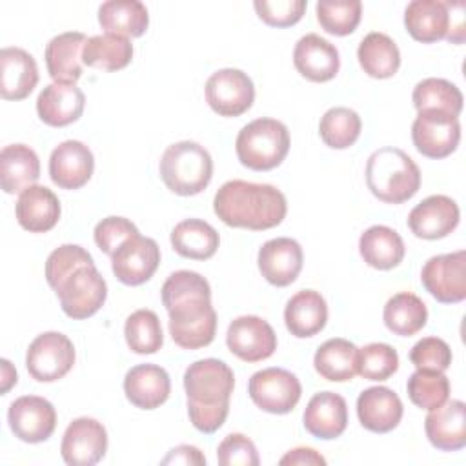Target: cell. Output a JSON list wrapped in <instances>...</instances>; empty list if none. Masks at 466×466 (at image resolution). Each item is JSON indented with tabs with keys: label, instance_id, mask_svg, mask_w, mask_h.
I'll use <instances>...</instances> for the list:
<instances>
[{
	"label": "cell",
	"instance_id": "17",
	"mask_svg": "<svg viewBox=\"0 0 466 466\" xmlns=\"http://www.w3.org/2000/svg\"><path fill=\"white\" fill-rule=\"evenodd\" d=\"M457 202L446 195H431L419 202L408 215V228L419 238L437 240L448 237L459 224Z\"/></svg>",
	"mask_w": 466,
	"mask_h": 466
},
{
	"label": "cell",
	"instance_id": "14",
	"mask_svg": "<svg viewBox=\"0 0 466 466\" xmlns=\"http://www.w3.org/2000/svg\"><path fill=\"white\" fill-rule=\"evenodd\" d=\"M7 422L15 437L36 444L47 441L56 428V411L53 404L38 395H24L11 402Z\"/></svg>",
	"mask_w": 466,
	"mask_h": 466
},
{
	"label": "cell",
	"instance_id": "48",
	"mask_svg": "<svg viewBox=\"0 0 466 466\" xmlns=\"http://www.w3.org/2000/svg\"><path fill=\"white\" fill-rule=\"evenodd\" d=\"M135 235H140L137 226L124 218V217H107V218H102L96 226H95V231H93V237H95V242L96 246L106 253V255H113L127 238L135 237Z\"/></svg>",
	"mask_w": 466,
	"mask_h": 466
},
{
	"label": "cell",
	"instance_id": "47",
	"mask_svg": "<svg viewBox=\"0 0 466 466\" xmlns=\"http://www.w3.org/2000/svg\"><path fill=\"white\" fill-rule=\"evenodd\" d=\"M306 0H255L253 7L258 18L273 27H289L297 24L304 11Z\"/></svg>",
	"mask_w": 466,
	"mask_h": 466
},
{
	"label": "cell",
	"instance_id": "31",
	"mask_svg": "<svg viewBox=\"0 0 466 466\" xmlns=\"http://www.w3.org/2000/svg\"><path fill=\"white\" fill-rule=\"evenodd\" d=\"M40 177L38 155L25 144H11L0 151V184L9 195L22 193Z\"/></svg>",
	"mask_w": 466,
	"mask_h": 466
},
{
	"label": "cell",
	"instance_id": "34",
	"mask_svg": "<svg viewBox=\"0 0 466 466\" xmlns=\"http://www.w3.org/2000/svg\"><path fill=\"white\" fill-rule=\"evenodd\" d=\"M220 244L217 229L200 218H186L171 231L173 249L191 260H208L217 253Z\"/></svg>",
	"mask_w": 466,
	"mask_h": 466
},
{
	"label": "cell",
	"instance_id": "24",
	"mask_svg": "<svg viewBox=\"0 0 466 466\" xmlns=\"http://www.w3.org/2000/svg\"><path fill=\"white\" fill-rule=\"evenodd\" d=\"M304 428L317 439L329 441L344 433L348 426V404L333 391L315 393L304 410Z\"/></svg>",
	"mask_w": 466,
	"mask_h": 466
},
{
	"label": "cell",
	"instance_id": "43",
	"mask_svg": "<svg viewBox=\"0 0 466 466\" xmlns=\"http://www.w3.org/2000/svg\"><path fill=\"white\" fill-rule=\"evenodd\" d=\"M410 400L422 410H435L444 404L450 397V380L441 371L417 370L410 375L408 384Z\"/></svg>",
	"mask_w": 466,
	"mask_h": 466
},
{
	"label": "cell",
	"instance_id": "15",
	"mask_svg": "<svg viewBox=\"0 0 466 466\" xmlns=\"http://www.w3.org/2000/svg\"><path fill=\"white\" fill-rule=\"evenodd\" d=\"M107 451V431L102 422L91 417L75 419L64 431L60 453L69 466H93Z\"/></svg>",
	"mask_w": 466,
	"mask_h": 466
},
{
	"label": "cell",
	"instance_id": "42",
	"mask_svg": "<svg viewBox=\"0 0 466 466\" xmlns=\"http://www.w3.org/2000/svg\"><path fill=\"white\" fill-rule=\"evenodd\" d=\"M315 11L326 33L346 36L357 29L362 16V4L359 0H320Z\"/></svg>",
	"mask_w": 466,
	"mask_h": 466
},
{
	"label": "cell",
	"instance_id": "29",
	"mask_svg": "<svg viewBox=\"0 0 466 466\" xmlns=\"http://www.w3.org/2000/svg\"><path fill=\"white\" fill-rule=\"evenodd\" d=\"M288 331L297 339H308L324 329L328 322V304L315 289L297 291L284 308Z\"/></svg>",
	"mask_w": 466,
	"mask_h": 466
},
{
	"label": "cell",
	"instance_id": "6",
	"mask_svg": "<svg viewBox=\"0 0 466 466\" xmlns=\"http://www.w3.org/2000/svg\"><path fill=\"white\" fill-rule=\"evenodd\" d=\"M235 151L242 166L253 171H269L286 158L289 131L280 120L257 118L238 131Z\"/></svg>",
	"mask_w": 466,
	"mask_h": 466
},
{
	"label": "cell",
	"instance_id": "16",
	"mask_svg": "<svg viewBox=\"0 0 466 466\" xmlns=\"http://www.w3.org/2000/svg\"><path fill=\"white\" fill-rule=\"evenodd\" d=\"M160 264L158 244L142 235L127 238L113 255L111 269L126 286H140L147 282Z\"/></svg>",
	"mask_w": 466,
	"mask_h": 466
},
{
	"label": "cell",
	"instance_id": "51",
	"mask_svg": "<svg viewBox=\"0 0 466 466\" xmlns=\"http://www.w3.org/2000/svg\"><path fill=\"white\" fill-rule=\"evenodd\" d=\"M282 466H324L326 464V459L315 451L313 448H295V450H289L280 461H279Z\"/></svg>",
	"mask_w": 466,
	"mask_h": 466
},
{
	"label": "cell",
	"instance_id": "27",
	"mask_svg": "<svg viewBox=\"0 0 466 466\" xmlns=\"http://www.w3.org/2000/svg\"><path fill=\"white\" fill-rule=\"evenodd\" d=\"M87 36L80 31H67L53 36L46 46L47 73L55 82L75 84L82 76V51Z\"/></svg>",
	"mask_w": 466,
	"mask_h": 466
},
{
	"label": "cell",
	"instance_id": "10",
	"mask_svg": "<svg viewBox=\"0 0 466 466\" xmlns=\"http://www.w3.org/2000/svg\"><path fill=\"white\" fill-rule=\"evenodd\" d=\"M415 149L428 158H444L451 155L461 140L459 118L435 109L417 111L411 126Z\"/></svg>",
	"mask_w": 466,
	"mask_h": 466
},
{
	"label": "cell",
	"instance_id": "32",
	"mask_svg": "<svg viewBox=\"0 0 466 466\" xmlns=\"http://www.w3.org/2000/svg\"><path fill=\"white\" fill-rule=\"evenodd\" d=\"M359 251L368 266L386 271L402 262L406 248L402 237L395 229L377 224L360 235Z\"/></svg>",
	"mask_w": 466,
	"mask_h": 466
},
{
	"label": "cell",
	"instance_id": "52",
	"mask_svg": "<svg viewBox=\"0 0 466 466\" xmlns=\"http://www.w3.org/2000/svg\"><path fill=\"white\" fill-rule=\"evenodd\" d=\"M13 384H16V370L7 359H2V393H7Z\"/></svg>",
	"mask_w": 466,
	"mask_h": 466
},
{
	"label": "cell",
	"instance_id": "49",
	"mask_svg": "<svg viewBox=\"0 0 466 466\" xmlns=\"http://www.w3.org/2000/svg\"><path fill=\"white\" fill-rule=\"evenodd\" d=\"M217 461L222 466H258L260 457L251 439L242 433H229L217 448Z\"/></svg>",
	"mask_w": 466,
	"mask_h": 466
},
{
	"label": "cell",
	"instance_id": "46",
	"mask_svg": "<svg viewBox=\"0 0 466 466\" xmlns=\"http://www.w3.org/2000/svg\"><path fill=\"white\" fill-rule=\"evenodd\" d=\"M410 360L417 370L444 373L451 364V350L439 337H424L411 348Z\"/></svg>",
	"mask_w": 466,
	"mask_h": 466
},
{
	"label": "cell",
	"instance_id": "30",
	"mask_svg": "<svg viewBox=\"0 0 466 466\" xmlns=\"http://www.w3.org/2000/svg\"><path fill=\"white\" fill-rule=\"evenodd\" d=\"M406 31L422 44L446 38L450 27V9L439 0H413L404 9Z\"/></svg>",
	"mask_w": 466,
	"mask_h": 466
},
{
	"label": "cell",
	"instance_id": "11",
	"mask_svg": "<svg viewBox=\"0 0 466 466\" xmlns=\"http://www.w3.org/2000/svg\"><path fill=\"white\" fill-rule=\"evenodd\" d=\"M426 291L442 304H455L466 299V251L435 255L420 271Z\"/></svg>",
	"mask_w": 466,
	"mask_h": 466
},
{
	"label": "cell",
	"instance_id": "37",
	"mask_svg": "<svg viewBox=\"0 0 466 466\" xmlns=\"http://www.w3.org/2000/svg\"><path fill=\"white\" fill-rule=\"evenodd\" d=\"M382 319L391 333L400 337H411L426 326L428 308L415 293L400 291L388 299Z\"/></svg>",
	"mask_w": 466,
	"mask_h": 466
},
{
	"label": "cell",
	"instance_id": "20",
	"mask_svg": "<svg viewBox=\"0 0 466 466\" xmlns=\"http://www.w3.org/2000/svg\"><path fill=\"white\" fill-rule=\"evenodd\" d=\"M293 64L295 69L309 82H328L339 73L340 58L331 42L309 33L295 44Z\"/></svg>",
	"mask_w": 466,
	"mask_h": 466
},
{
	"label": "cell",
	"instance_id": "4",
	"mask_svg": "<svg viewBox=\"0 0 466 466\" xmlns=\"http://www.w3.org/2000/svg\"><path fill=\"white\" fill-rule=\"evenodd\" d=\"M366 186L386 204H402L420 187V169L399 147H380L366 162Z\"/></svg>",
	"mask_w": 466,
	"mask_h": 466
},
{
	"label": "cell",
	"instance_id": "36",
	"mask_svg": "<svg viewBox=\"0 0 466 466\" xmlns=\"http://www.w3.org/2000/svg\"><path fill=\"white\" fill-rule=\"evenodd\" d=\"M360 67L371 78H390L399 71L400 51L397 44L384 33H368L357 49Z\"/></svg>",
	"mask_w": 466,
	"mask_h": 466
},
{
	"label": "cell",
	"instance_id": "5",
	"mask_svg": "<svg viewBox=\"0 0 466 466\" xmlns=\"http://www.w3.org/2000/svg\"><path fill=\"white\" fill-rule=\"evenodd\" d=\"M158 169L169 191L191 197L204 191L211 182L213 160L204 146L182 140L166 147Z\"/></svg>",
	"mask_w": 466,
	"mask_h": 466
},
{
	"label": "cell",
	"instance_id": "13",
	"mask_svg": "<svg viewBox=\"0 0 466 466\" xmlns=\"http://www.w3.org/2000/svg\"><path fill=\"white\" fill-rule=\"evenodd\" d=\"M226 344L240 360L260 362L275 353L277 335L268 320L257 315H242L228 326Z\"/></svg>",
	"mask_w": 466,
	"mask_h": 466
},
{
	"label": "cell",
	"instance_id": "22",
	"mask_svg": "<svg viewBox=\"0 0 466 466\" xmlns=\"http://www.w3.org/2000/svg\"><path fill=\"white\" fill-rule=\"evenodd\" d=\"M428 441L442 451H457L466 446V404L459 399L446 400L424 419Z\"/></svg>",
	"mask_w": 466,
	"mask_h": 466
},
{
	"label": "cell",
	"instance_id": "44",
	"mask_svg": "<svg viewBox=\"0 0 466 466\" xmlns=\"http://www.w3.org/2000/svg\"><path fill=\"white\" fill-rule=\"evenodd\" d=\"M399 370L397 351L384 342H371L359 350L357 373L366 380H388Z\"/></svg>",
	"mask_w": 466,
	"mask_h": 466
},
{
	"label": "cell",
	"instance_id": "33",
	"mask_svg": "<svg viewBox=\"0 0 466 466\" xmlns=\"http://www.w3.org/2000/svg\"><path fill=\"white\" fill-rule=\"evenodd\" d=\"M98 24L109 35L142 36L149 25L147 7L138 0H107L98 7Z\"/></svg>",
	"mask_w": 466,
	"mask_h": 466
},
{
	"label": "cell",
	"instance_id": "35",
	"mask_svg": "<svg viewBox=\"0 0 466 466\" xmlns=\"http://www.w3.org/2000/svg\"><path fill=\"white\" fill-rule=\"evenodd\" d=\"M359 348L346 339H329L319 346L313 357L317 373L331 382H346L357 375Z\"/></svg>",
	"mask_w": 466,
	"mask_h": 466
},
{
	"label": "cell",
	"instance_id": "38",
	"mask_svg": "<svg viewBox=\"0 0 466 466\" xmlns=\"http://www.w3.org/2000/svg\"><path fill=\"white\" fill-rule=\"evenodd\" d=\"M133 58V44L126 36L118 35H95L89 36L84 51L82 62L93 69L118 71L124 69Z\"/></svg>",
	"mask_w": 466,
	"mask_h": 466
},
{
	"label": "cell",
	"instance_id": "23",
	"mask_svg": "<svg viewBox=\"0 0 466 466\" xmlns=\"http://www.w3.org/2000/svg\"><path fill=\"white\" fill-rule=\"evenodd\" d=\"M86 106V96L75 84L53 82L46 86L36 98V113L40 120L53 127H64L76 122Z\"/></svg>",
	"mask_w": 466,
	"mask_h": 466
},
{
	"label": "cell",
	"instance_id": "45",
	"mask_svg": "<svg viewBox=\"0 0 466 466\" xmlns=\"http://www.w3.org/2000/svg\"><path fill=\"white\" fill-rule=\"evenodd\" d=\"M95 264L93 257L76 244H64L51 251L46 260V280L56 291L64 280L82 266Z\"/></svg>",
	"mask_w": 466,
	"mask_h": 466
},
{
	"label": "cell",
	"instance_id": "18",
	"mask_svg": "<svg viewBox=\"0 0 466 466\" xmlns=\"http://www.w3.org/2000/svg\"><path fill=\"white\" fill-rule=\"evenodd\" d=\"M95 169L91 149L80 140L58 144L49 157V177L62 189H78L86 186Z\"/></svg>",
	"mask_w": 466,
	"mask_h": 466
},
{
	"label": "cell",
	"instance_id": "8",
	"mask_svg": "<svg viewBox=\"0 0 466 466\" xmlns=\"http://www.w3.org/2000/svg\"><path fill=\"white\" fill-rule=\"evenodd\" d=\"M75 364L73 342L58 331L40 333L27 348L25 368L38 382H55L69 373Z\"/></svg>",
	"mask_w": 466,
	"mask_h": 466
},
{
	"label": "cell",
	"instance_id": "26",
	"mask_svg": "<svg viewBox=\"0 0 466 466\" xmlns=\"http://www.w3.org/2000/svg\"><path fill=\"white\" fill-rule=\"evenodd\" d=\"M38 84V67L25 49L4 47L0 51V95L5 100H24Z\"/></svg>",
	"mask_w": 466,
	"mask_h": 466
},
{
	"label": "cell",
	"instance_id": "2",
	"mask_svg": "<svg viewBox=\"0 0 466 466\" xmlns=\"http://www.w3.org/2000/svg\"><path fill=\"white\" fill-rule=\"evenodd\" d=\"M213 209L226 226L264 231L284 220L288 202L271 184L229 180L215 193Z\"/></svg>",
	"mask_w": 466,
	"mask_h": 466
},
{
	"label": "cell",
	"instance_id": "7",
	"mask_svg": "<svg viewBox=\"0 0 466 466\" xmlns=\"http://www.w3.org/2000/svg\"><path fill=\"white\" fill-rule=\"evenodd\" d=\"M55 293L60 299L62 311L75 320H82L104 306L107 284L95 264H89L73 271Z\"/></svg>",
	"mask_w": 466,
	"mask_h": 466
},
{
	"label": "cell",
	"instance_id": "40",
	"mask_svg": "<svg viewBox=\"0 0 466 466\" xmlns=\"http://www.w3.org/2000/svg\"><path fill=\"white\" fill-rule=\"evenodd\" d=\"M124 337L131 351L138 355L157 353L164 344L158 315L151 309L133 311L124 324Z\"/></svg>",
	"mask_w": 466,
	"mask_h": 466
},
{
	"label": "cell",
	"instance_id": "50",
	"mask_svg": "<svg viewBox=\"0 0 466 466\" xmlns=\"http://www.w3.org/2000/svg\"><path fill=\"white\" fill-rule=\"evenodd\" d=\"M162 464H206V457L198 448L180 444L169 450V453L162 459Z\"/></svg>",
	"mask_w": 466,
	"mask_h": 466
},
{
	"label": "cell",
	"instance_id": "28",
	"mask_svg": "<svg viewBox=\"0 0 466 466\" xmlns=\"http://www.w3.org/2000/svg\"><path fill=\"white\" fill-rule=\"evenodd\" d=\"M16 220L29 233H46L60 218V200L46 186H29L16 200Z\"/></svg>",
	"mask_w": 466,
	"mask_h": 466
},
{
	"label": "cell",
	"instance_id": "25",
	"mask_svg": "<svg viewBox=\"0 0 466 466\" xmlns=\"http://www.w3.org/2000/svg\"><path fill=\"white\" fill-rule=\"evenodd\" d=\"M171 391V380L164 368L157 364L133 366L124 377V393L127 400L140 410L162 406Z\"/></svg>",
	"mask_w": 466,
	"mask_h": 466
},
{
	"label": "cell",
	"instance_id": "9",
	"mask_svg": "<svg viewBox=\"0 0 466 466\" xmlns=\"http://www.w3.org/2000/svg\"><path fill=\"white\" fill-rule=\"evenodd\" d=\"M248 393L262 411L284 415L300 400L302 386L291 371L284 368H266L251 375Z\"/></svg>",
	"mask_w": 466,
	"mask_h": 466
},
{
	"label": "cell",
	"instance_id": "19",
	"mask_svg": "<svg viewBox=\"0 0 466 466\" xmlns=\"http://www.w3.org/2000/svg\"><path fill=\"white\" fill-rule=\"evenodd\" d=\"M302 248L289 237H277L262 244L258 249V269L262 277L279 288L289 286L297 280L302 269Z\"/></svg>",
	"mask_w": 466,
	"mask_h": 466
},
{
	"label": "cell",
	"instance_id": "41",
	"mask_svg": "<svg viewBox=\"0 0 466 466\" xmlns=\"http://www.w3.org/2000/svg\"><path fill=\"white\" fill-rule=\"evenodd\" d=\"M360 116L350 107L328 109L319 124V135L322 142L333 149H346L353 146L360 135Z\"/></svg>",
	"mask_w": 466,
	"mask_h": 466
},
{
	"label": "cell",
	"instance_id": "3",
	"mask_svg": "<svg viewBox=\"0 0 466 466\" xmlns=\"http://www.w3.org/2000/svg\"><path fill=\"white\" fill-rule=\"evenodd\" d=\"M233 388V370L218 359H200L187 366L184 373L187 415L198 431L213 433L226 422Z\"/></svg>",
	"mask_w": 466,
	"mask_h": 466
},
{
	"label": "cell",
	"instance_id": "12",
	"mask_svg": "<svg viewBox=\"0 0 466 466\" xmlns=\"http://www.w3.org/2000/svg\"><path fill=\"white\" fill-rule=\"evenodd\" d=\"M255 100L251 78L233 67L215 71L206 82V102L220 116H240Z\"/></svg>",
	"mask_w": 466,
	"mask_h": 466
},
{
	"label": "cell",
	"instance_id": "1",
	"mask_svg": "<svg viewBox=\"0 0 466 466\" xmlns=\"http://www.w3.org/2000/svg\"><path fill=\"white\" fill-rule=\"evenodd\" d=\"M160 291L173 342L184 350L211 344L217 333V311L211 306L209 282L197 271L180 269L166 279Z\"/></svg>",
	"mask_w": 466,
	"mask_h": 466
},
{
	"label": "cell",
	"instance_id": "39",
	"mask_svg": "<svg viewBox=\"0 0 466 466\" xmlns=\"http://www.w3.org/2000/svg\"><path fill=\"white\" fill-rule=\"evenodd\" d=\"M413 106L417 111L435 109L459 116L462 111V93L461 89L444 78H424L413 87Z\"/></svg>",
	"mask_w": 466,
	"mask_h": 466
},
{
	"label": "cell",
	"instance_id": "21",
	"mask_svg": "<svg viewBox=\"0 0 466 466\" xmlns=\"http://www.w3.org/2000/svg\"><path fill=\"white\" fill-rule=\"evenodd\" d=\"M404 408L400 397L386 386L366 388L357 399L359 422L373 433L395 430L402 419Z\"/></svg>",
	"mask_w": 466,
	"mask_h": 466
}]
</instances>
